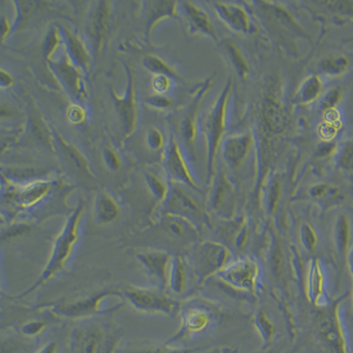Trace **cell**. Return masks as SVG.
Instances as JSON below:
<instances>
[{"label": "cell", "mask_w": 353, "mask_h": 353, "mask_svg": "<svg viewBox=\"0 0 353 353\" xmlns=\"http://www.w3.org/2000/svg\"><path fill=\"white\" fill-rule=\"evenodd\" d=\"M148 102L153 106L159 107V108H167V107L171 105V101L162 96L150 97V99L148 100Z\"/></svg>", "instance_id": "cell-38"}, {"label": "cell", "mask_w": 353, "mask_h": 353, "mask_svg": "<svg viewBox=\"0 0 353 353\" xmlns=\"http://www.w3.org/2000/svg\"><path fill=\"white\" fill-rule=\"evenodd\" d=\"M127 353H185L183 352L179 351H170L168 349L165 348H156L152 350H147V351H137V352H130Z\"/></svg>", "instance_id": "cell-39"}, {"label": "cell", "mask_w": 353, "mask_h": 353, "mask_svg": "<svg viewBox=\"0 0 353 353\" xmlns=\"http://www.w3.org/2000/svg\"><path fill=\"white\" fill-rule=\"evenodd\" d=\"M105 160L107 165H108L112 170H118L121 163H119V157L113 152L112 150H106L105 151Z\"/></svg>", "instance_id": "cell-37"}, {"label": "cell", "mask_w": 353, "mask_h": 353, "mask_svg": "<svg viewBox=\"0 0 353 353\" xmlns=\"http://www.w3.org/2000/svg\"><path fill=\"white\" fill-rule=\"evenodd\" d=\"M343 97L342 90L340 88H335L330 90L325 96H324L321 105L323 109L330 110L335 108L341 101Z\"/></svg>", "instance_id": "cell-31"}, {"label": "cell", "mask_w": 353, "mask_h": 353, "mask_svg": "<svg viewBox=\"0 0 353 353\" xmlns=\"http://www.w3.org/2000/svg\"><path fill=\"white\" fill-rule=\"evenodd\" d=\"M232 90V83L229 81L217 99L215 105L210 110L205 121V132L208 141V163L210 174L215 170L216 160L225 134L226 127L227 103Z\"/></svg>", "instance_id": "cell-2"}, {"label": "cell", "mask_w": 353, "mask_h": 353, "mask_svg": "<svg viewBox=\"0 0 353 353\" xmlns=\"http://www.w3.org/2000/svg\"><path fill=\"white\" fill-rule=\"evenodd\" d=\"M12 83V79L8 74L4 71L1 72V85L2 87H8Z\"/></svg>", "instance_id": "cell-41"}, {"label": "cell", "mask_w": 353, "mask_h": 353, "mask_svg": "<svg viewBox=\"0 0 353 353\" xmlns=\"http://www.w3.org/2000/svg\"><path fill=\"white\" fill-rule=\"evenodd\" d=\"M225 251L219 245L211 243L201 245L194 255L199 276L204 279L219 269L220 265L225 261Z\"/></svg>", "instance_id": "cell-8"}, {"label": "cell", "mask_w": 353, "mask_h": 353, "mask_svg": "<svg viewBox=\"0 0 353 353\" xmlns=\"http://www.w3.org/2000/svg\"><path fill=\"white\" fill-rule=\"evenodd\" d=\"M107 17H108V6H107V3H101L100 8H97L96 12H94L92 17V23H91V30H92L97 46H99L103 34H105Z\"/></svg>", "instance_id": "cell-24"}, {"label": "cell", "mask_w": 353, "mask_h": 353, "mask_svg": "<svg viewBox=\"0 0 353 353\" xmlns=\"http://www.w3.org/2000/svg\"><path fill=\"white\" fill-rule=\"evenodd\" d=\"M335 236L336 247L340 254L347 258L352 248H350L352 239L351 223L347 216H342L337 220Z\"/></svg>", "instance_id": "cell-20"}, {"label": "cell", "mask_w": 353, "mask_h": 353, "mask_svg": "<svg viewBox=\"0 0 353 353\" xmlns=\"http://www.w3.org/2000/svg\"><path fill=\"white\" fill-rule=\"evenodd\" d=\"M348 265L350 268V271H351L352 275L353 276V245L350 250L348 256H347ZM352 304H353V299H352Z\"/></svg>", "instance_id": "cell-42"}, {"label": "cell", "mask_w": 353, "mask_h": 353, "mask_svg": "<svg viewBox=\"0 0 353 353\" xmlns=\"http://www.w3.org/2000/svg\"><path fill=\"white\" fill-rule=\"evenodd\" d=\"M44 327H46V323H44L43 321H30V323H28L22 327V333L26 336H33L39 335L41 331H43Z\"/></svg>", "instance_id": "cell-33"}, {"label": "cell", "mask_w": 353, "mask_h": 353, "mask_svg": "<svg viewBox=\"0 0 353 353\" xmlns=\"http://www.w3.org/2000/svg\"><path fill=\"white\" fill-rule=\"evenodd\" d=\"M50 188L48 183L43 182L27 185L26 188H22L15 194V201L23 207L32 206L48 193Z\"/></svg>", "instance_id": "cell-18"}, {"label": "cell", "mask_w": 353, "mask_h": 353, "mask_svg": "<svg viewBox=\"0 0 353 353\" xmlns=\"http://www.w3.org/2000/svg\"><path fill=\"white\" fill-rule=\"evenodd\" d=\"M201 94H199L196 100L194 101V106L191 107L190 110L184 118L182 123V132L183 135L188 143H191L194 140L195 134V114H196V110L199 103L201 102Z\"/></svg>", "instance_id": "cell-25"}, {"label": "cell", "mask_w": 353, "mask_h": 353, "mask_svg": "<svg viewBox=\"0 0 353 353\" xmlns=\"http://www.w3.org/2000/svg\"><path fill=\"white\" fill-rule=\"evenodd\" d=\"M125 298L135 309L145 313L171 315L176 311V302L163 291L131 287L124 293Z\"/></svg>", "instance_id": "cell-3"}, {"label": "cell", "mask_w": 353, "mask_h": 353, "mask_svg": "<svg viewBox=\"0 0 353 353\" xmlns=\"http://www.w3.org/2000/svg\"><path fill=\"white\" fill-rule=\"evenodd\" d=\"M265 125L273 134H280L285 130L286 117L285 110L274 99L265 101L263 106Z\"/></svg>", "instance_id": "cell-15"}, {"label": "cell", "mask_w": 353, "mask_h": 353, "mask_svg": "<svg viewBox=\"0 0 353 353\" xmlns=\"http://www.w3.org/2000/svg\"><path fill=\"white\" fill-rule=\"evenodd\" d=\"M161 225L167 234L179 241H194L198 238L197 225L185 217L163 214Z\"/></svg>", "instance_id": "cell-10"}, {"label": "cell", "mask_w": 353, "mask_h": 353, "mask_svg": "<svg viewBox=\"0 0 353 353\" xmlns=\"http://www.w3.org/2000/svg\"><path fill=\"white\" fill-rule=\"evenodd\" d=\"M149 143L152 149H159L163 144V137L157 130H151L149 134Z\"/></svg>", "instance_id": "cell-36"}, {"label": "cell", "mask_w": 353, "mask_h": 353, "mask_svg": "<svg viewBox=\"0 0 353 353\" xmlns=\"http://www.w3.org/2000/svg\"><path fill=\"white\" fill-rule=\"evenodd\" d=\"M183 9L187 17L189 28L194 34H201L217 41L216 34L209 15L203 9L190 2L183 3Z\"/></svg>", "instance_id": "cell-13"}, {"label": "cell", "mask_w": 353, "mask_h": 353, "mask_svg": "<svg viewBox=\"0 0 353 353\" xmlns=\"http://www.w3.org/2000/svg\"><path fill=\"white\" fill-rule=\"evenodd\" d=\"M165 163L167 171H168L169 176H171L172 181L181 182L192 188L197 189V185L195 184L190 171H189L181 150H179L178 144L174 141H172L170 144Z\"/></svg>", "instance_id": "cell-9"}, {"label": "cell", "mask_w": 353, "mask_h": 353, "mask_svg": "<svg viewBox=\"0 0 353 353\" xmlns=\"http://www.w3.org/2000/svg\"><path fill=\"white\" fill-rule=\"evenodd\" d=\"M312 197L320 201L325 207H333L341 204L345 201V195L341 190L329 185H319L311 189Z\"/></svg>", "instance_id": "cell-19"}, {"label": "cell", "mask_w": 353, "mask_h": 353, "mask_svg": "<svg viewBox=\"0 0 353 353\" xmlns=\"http://www.w3.org/2000/svg\"><path fill=\"white\" fill-rule=\"evenodd\" d=\"M119 215H121V208L115 199L108 194H100L94 206V217L97 223L99 225H108L118 219Z\"/></svg>", "instance_id": "cell-14"}, {"label": "cell", "mask_w": 353, "mask_h": 353, "mask_svg": "<svg viewBox=\"0 0 353 353\" xmlns=\"http://www.w3.org/2000/svg\"><path fill=\"white\" fill-rule=\"evenodd\" d=\"M213 5L217 17L235 32L250 33L253 30L250 15L242 6L229 2H215Z\"/></svg>", "instance_id": "cell-6"}, {"label": "cell", "mask_w": 353, "mask_h": 353, "mask_svg": "<svg viewBox=\"0 0 353 353\" xmlns=\"http://www.w3.org/2000/svg\"><path fill=\"white\" fill-rule=\"evenodd\" d=\"M323 91V83L318 75H311L304 81L299 88L296 100L299 105H305L319 99Z\"/></svg>", "instance_id": "cell-17"}, {"label": "cell", "mask_w": 353, "mask_h": 353, "mask_svg": "<svg viewBox=\"0 0 353 353\" xmlns=\"http://www.w3.org/2000/svg\"><path fill=\"white\" fill-rule=\"evenodd\" d=\"M103 332L96 325L78 329L74 335V345L77 353H101L103 346Z\"/></svg>", "instance_id": "cell-12"}, {"label": "cell", "mask_w": 353, "mask_h": 353, "mask_svg": "<svg viewBox=\"0 0 353 353\" xmlns=\"http://www.w3.org/2000/svg\"><path fill=\"white\" fill-rule=\"evenodd\" d=\"M199 312H193L189 314L185 320V330L189 331L200 330L206 323L205 316L203 314H198Z\"/></svg>", "instance_id": "cell-32"}, {"label": "cell", "mask_w": 353, "mask_h": 353, "mask_svg": "<svg viewBox=\"0 0 353 353\" xmlns=\"http://www.w3.org/2000/svg\"><path fill=\"white\" fill-rule=\"evenodd\" d=\"M230 270H231L228 272L230 281L243 286L253 285L255 270L253 264L243 263Z\"/></svg>", "instance_id": "cell-23"}, {"label": "cell", "mask_w": 353, "mask_h": 353, "mask_svg": "<svg viewBox=\"0 0 353 353\" xmlns=\"http://www.w3.org/2000/svg\"><path fill=\"white\" fill-rule=\"evenodd\" d=\"M326 6L331 11L340 17L353 19V1L341 0V1L326 2Z\"/></svg>", "instance_id": "cell-30"}, {"label": "cell", "mask_w": 353, "mask_h": 353, "mask_svg": "<svg viewBox=\"0 0 353 353\" xmlns=\"http://www.w3.org/2000/svg\"><path fill=\"white\" fill-rule=\"evenodd\" d=\"M163 214H173L193 222L195 225L203 222V212L196 201L183 189L173 188L163 201Z\"/></svg>", "instance_id": "cell-4"}, {"label": "cell", "mask_w": 353, "mask_h": 353, "mask_svg": "<svg viewBox=\"0 0 353 353\" xmlns=\"http://www.w3.org/2000/svg\"><path fill=\"white\" fill-rule=\"evenodd\" d=\"M337 163L345 171H353V140L343 144L339 150Z\"/></svg>", "instance_id": "cell-26"}, {"label": "cell", "mask_w": 353, "mask_h": 353, "mask_svg": "<svg viewBox=\"0 0 353 353\" xmlns=\"http://www.w3.org/2000/svg\"><path fill=\"white\" fill-rule=\"evenodd\" d=\"M68 44L69 49H70L72 57L75 61L79 62V64H87V55L86 52L83 47V44L80 43L77 37H72V34H68Z\"/></svg>", "instance_id": "cell-29"}, {"label": "cell", "mask_w": 353, "mask_h": 353, "mask_svg": "<svg viewBox=\"0 0 353 353\" xmlns=\"http://www.w3.org/2000/svg\"><path fill=\"white\" fill-rule=\"evenodd\" d=\"M57 350H58V347H57L56 343H48V345L43 346V347L37 353H57Z\"/></svg>", "instance_id": "cell-40"}, {"label": "cell", "mask_w": 353, "mask_h": 353, "mask_svg": "<svg viewBox=\"0 0 353 353\" xmlns=\"http://www.w3.org/2000/svg\"><path fill=\"white\" fill-rule=\"evenodd\" d=\"M350 65L351 62L346 56L330 57L321 62L320 70L326 77L336 78L345 74Z\"/></svg>", "instance_id": "cell-21"}, {"label": "cell", "mask_w": 353, "mask_h": 353, "mask_svg": "<svg viewBox=\"0 0 353 353\" xmlns=\"http://www.w3.org/2000/svg\"><path fill=\"white\" fill-rule=\"evenodd\" d=\"M188 274L185 265L179 255L172 256L171 268H170L168 286L173 292L181 294L184 292L187 286Z\"/></svg>", "instance_id": "cell-16"}, {"label": "cell", "mask_w": 353, "mask_h": 353, "mask_svg": "<svg viewBox=\"0 0 353 353\" xmlns=\"http://www.w3.org/2000/svg\"><path fill=\"white\" fill-rule=\"evenodd\" d=\"M253 138L250 134H238L227 139L223 146V156L227 163L232 167H238L244 163L250 153Z\"/></svg>", "instance_id": "cell-11"}, {"label": "cell", "mask_w": 353, "mask_h": 353, "mask_svg": "<svg viewBox=\"0 0 353 353\" xmlns=\"http://www.w3.org/2000/svg\"><path fill=\"white\" fill-rule=\"evenodd\" d=\"M351 41H353V39H350V40H349V42H351Z\"/></svg>", "instance_id": "cell-44"}, {"label": "cell", "mask_w": 353, "mask_h": 353, "mask_svg": "<svg viewBox=\"0 0 353 353\" xmlns=\"http://www.w3.org/2000/svg\"><path fill=\"white\" fill-rule=\"evenodd\" d=\"M144 65L151 72H157L159 75H166V77H175L176 72L170 66L167 65L161 59L150 57L145 59Z\"/></svg>", "instance_id": "cell-28"}, {"label": "cell", "mask_w": 353, "mask_h": 353, "mask_svg": "<svg viewBox=\"0 0 353 353\" xmlns=\"http://www.w3.org/2000/svg\"><path fill=\"white\" fill-rule=\"evenodd\" d=\"M137 257L149 275L159 285L161 291H163L166 286H168L172 255L166 251L150 249V250L141 252Z\"/></svg>", "instance_id": "cell-5"}, {"label": "cell", "mask_w": 353, "mask_h": 353, "mask_svg": "<svg viewBox=\"0 0 353 353\" xmlns=\"http://www.w3.org/2000/svg\"><path fill=\"white\" fill-rule=\"evenodd\" d=\"M347 323H349L350 330H351V332L353 335V314L349 317Z\"/></svg>", "instance_id": "cell-43"}, {"label": "cell", "mask_w": 353, "mask_h": 353, "mask_svg": "<svg viewBox=\"0 0 353 353\" xmlns=\"http://www.w3.org/2000/svg\"><path fill=\"white\" fill-rule=\"evenodd\" d=\"M116 291H105L91 296L90 298L80 299V301L69 302V303L57 305L56 314L69 318H80L87 315L101 313L102 312V302L103 299L110 296L118 294Z\"/></svg>", "instance_id": "cell-7"}, {"label": "cell", "mask_w": 353, "mask_h": 353, "mask_svg": "<svg viewBox=\"0 0 353 353\" xmlns=\"http://www.w3.org/2000/svg\"><path fill=\"white\" fill-rule=\"evenodd\" d=\"M83 213V206L80 205L66 220L62 231L57 237L54 244H53L48 263L44 268L42 274H41L37 282L26 292L22 293L20 297L30 294V293L39 289L40 286L46 285L64 268L78 241L79 226H80Z\"/></svg>", "instance_id": "cell-1"}, {"label": "cell", "mask_w": 353, "mask_h": 353, "mask_svg": "<svg viewBox=\"0 0 353 353\" xmlns=\"http://www.w3.org/2000/svg\"><path fill=\"white\" fill-rule=\"evenodd\" d=\"M147 181L154 196L157 200L163 203L166 200L167 196H168L170 192L165 183L161 181L159 178H157L156 175L151 174V173L147 176Z\"/></svg>", "instance_id": "cell-27"}, {"label": "cell", "mask_w": 353, "mask_h": 353, "mask_svg": "<svg viewBox=\"0 0 353 353\" xmlns=\"http://www.w3.org/2000/svg\"><path fill=\"white\" fill-rule=\"evenodd\" d=\"M153 86L157 92H165L170 88V80L166 75H157L154 79Z\"/></svg>", "instance_id": "cell-35"}, {"label": "cell", "mask_w": 353, "mask_h": 353, "mask_svg": "<svg viewBox=\"0 0 353 353\" xmlns=\"http://www.w3.org/2000/svg\"><path fill=\"white\" fill-rule=\"evenodd\" d=\"M223 48L225 50L226 55L228 56V59L231 61L233 66H234L239 77L241 78L247 77L249 72V66L241 50L232 42L223 43Z\"/></svg>", "instance_id": "cell-22"}, {"label": "cell", "mask_w": 353, "mask_h": 353, "mask_svg": "<svg viewBox=\"0 0 353 353\" xmlns=\"http://www.w3.org/2000/svg\"><path fill=\"white\" fill-rule=\"evenodd\" d=\"M30 231V226L24 225H18L10 227V229L8 231H6L4 234H3V239H12L18 237L21 234H25V233Z\"/></svg>", "instance_id": "cell-34"}]
</instances>
